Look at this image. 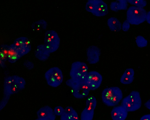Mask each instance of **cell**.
Wrapping results in <instances>:
<instances>
[{"mask_svg":"<svg viewBox=\"0 0 150 120\" xmlns=\"http://www.w3.org/2000/svg\"><path fill=\"white\" fill-rule=\"evenodd\" d=\"M103 102L109 107H113L118 104L123 98L122 90L118 87L113 86L104 89L101 94Z\"/></svg>","mask_w":150,"mask_h":120,"instance_id":"obj_1","label":"cell"},{"mask_svg":"<svg viewBox=\"0 0 150 120\" xmlns=\"http://www.w3.org/2000/svg\"><path fill=\"white\" fill-rule=\"evenodd\" d=\"M142 102L139 92L132 91L122 100L121 105L128 112L135 111L141 107Z\"/></svg>","mask_w":150,"mask_h":120,"instance_id":"obj_2","label":"cell"},{"mask_svg":"<svg viewBox=\"0 0 150 120\" xmlns=\"http://www.w3.org/2000/svg\"><path fill=\"white\" fill-rule=\"evenodd\" d=\"M147 13L144 8L131 6L127 10L126 19L130 24L138 25L146 21Z\"/></svg>","mask_w":150,"mask_h":120,"instance_id":"obj_3","label":"cell"},{"mask_svg":"<svg viewBox=\"0 0 150 120\" xmlns=\"http://www.w3.org/2000/svg\"><path fill=\"white\" fill-rule=\"evenodd\" d=\"M88 67L85 63L74 62L71 65L69 73L71 78L77 82H84L88 72Z\"/></svg>","mask_w":150,"mask_h":120,"instance_id":"obj_4","label":"cell"},{"mask_svg":"<svg viewBox=\"0 0 150 120\" xmlns=\"http://www.w3.org/2000/svg\"><path fill=\"white\" fill-rule=\"evenodd\" d=\"M66 84L71 88L73 96L77 99H82L86 97L90 91L84 82H77L70 78L66 81Z\"/></svg>","mask_w":150,"mask_h":120,"instance_id":"obj_5","label":"cell"},{"mask_svg":"<svg viewBox=\"0 0 150 120\" xmlns=\"http://www.w3.org/2000/svg\"><path fill=\"white\" fill-rule=\"evenodd\" d=\"M87 11L97 17L103 16L108 13V6L102 0H88L85 6Z\"/></svg>","mask_w":150,"mask_h":120,"instance_id":"obj_6","label":"cell"},{"mask_svg":"<svg viewBox=\"0 0 150 120\" xmlns=\"http://www.w3.org/2000/svg\"><path fill=\"white\" fill-rule=\"evenodd\" d=\"M45 78L47 84L54 88L60 85L63 79L62 71L57 67H52L49 69L45 73Z\"/></svg>","mask_w":150,"mask_h":120,"instance_id":"obj_7","label":"cell"},{"mask_svg":"<svg viewBox=\"0 0 150 120\" xmlns=\"http://www.w3.org/2000/svg\"><path fill=\"white\" fill-rule=\"evenodd\" d=\"M60 44V39L56 31L50 30L46 32L43 44L50 53L56 51L59 48Z\"/></svg>","mask_w":150,"mask_h":120,"instance_id":"obj_8","label":"cell"},{"mask_svg":"<svg viewBox=\"0 0 150 120\" xmlns=\"http://www.w3.org/2000/svg\"><path fill=\"white\" fill-rule=\"evenodd\" d=\"M102 80V76L99 73L92 71L88 72L84 82L90 90H94L100 87Z\"/></svg>","mask_w":150,"mask_h":120,"instance_id":"obj_9","label":"cell"},{"mask_svg":"<svg viewBox=\"0 0 150 120\" xmlns=\"http://www.w3.org/2000/svg\"><path fill=\"white\" fill-rule=\"evenodd\" d=\"M13 44L20 52L22 56L27 54L31 50L30 41L26 37H21L16 38Z\"/></svg>","mask_w":150,"mask_h":120,"instance_id":"obj_10","label":"cell"},{"mask_svg":"<svg viewBox=\"0 0 150 120\" xmlns=\"http://www.w3.org/2000/svg\"><path fill=\"white\" fill-rule=\"evenodd\" d=\"M37 118L35 120H55L56 115L54 110L48 105L40 108L37 112Z\"/></svg>","mask_w":150,"mask_h":120,"instance_id":"obj_11","label":"cell"},{"mask_svg":"<svg viewBox=\"0 0 150 120\" xmlns=\"http://www.w3.org/2000/svg\"><path fill=\"white\" fill-rule=\"evenodd\" d=\"M87 61L90 64H94L99 61L101 50L96 46L91 45L86 49Z\"/></svg>","mask_w":150,"mask_h":120,"instance_id":"obj_12","label":"cell"},{"mask_svg":"<svg viewBox=\"0 0 150 120\" xmlns=\"http://www.w3.org/2000/svg\"><path fill=\"white\" fill-rule=\"evenodd\" d=\"M128 112L121 105L114 107L111 112L113 120H125L127 117Z\"/></svg>","mask_w":150,"mask_h":120,"instance_id":"obj_13","label":"cell"},{"mask_svg":"<svg viewBox=\"0 0 150 120\" xmlns=\"http://www.w3.org/2000/svg\"><path fill=\"white\" fill-rule=\"evenodd\" d=\"M50 53L43 44L38 45L34 52L35 57L42 61L47 60L50 57Z\"/></svg>","mask_w":150,"mask_h":120,"instance_id":"obj_14","label":"cell"},{"mask_svg":"<svg viewBox=\"0 0 150 120\" xmlns=\"http://www.w3.org/2000/svg\"><path fill=\"white\" fill-rule=\"evenodd\" d=\"M22 57V56L20 52L13 44L9 45L7 59L9 62L11 63H14Z\"/></svg>","mask_w":150,"mask_h":120,"instance_id":"obj_15","label":"cell"},{"mask_svg":"<svg viewBox=\"0 0 150 120\" xmlns=\"http://www.w3.org/2000/svg\"><path fill=\"white\" fill-rule=\"evenodd\" d=\"M60 120H79L78 114L71 107L68 106L64 109L63 114L60 116Z\"/></svg>","mask_w":150,"mask_h":120,"instance_id":"obj_16","label":"cell"},{"mask_svg":"<svg viewBox=\"0 0 150 120\" xmlns=\"http://www.w3.org/2000/svg\"><path fill=\"white\" fill-rule=\"evenodd\" d=\"M134 72L133 68L126 69L120 78V82L124 84H131L134 79Z\"/></svg>","mask_w":150,"mask_h":120,"instance_id":"obj_17","label":"cell"},{"mask_svg":"<svg viewBox=\"0 0 150 120\" xmlns=\"http://www.w3.org/2000/svg\"><path fill=\"white\" fill-rule=\"evenodd\" d=\"M4 96L0 103V110L1 111L7 104L11 94V85H4Z\"/></svg>","mask_w":150,"mask_h":120,"instance_id":"obj_18","label":"cell"},{"mask_svg":"<svg viewBox=\"0 0 150 120\" xmlns=\"http://www.w3.org/2000/svg\"><path fill=\"white\" fill-rule=\"evenodd\" d=\"M107 25L112 31L118 32L121 30L122 24L120 21L115 17H111L107 20Z\"/></svg>","mask_w":150,"mask_h":120,"instance_id":"obj_19","label":"cell"},{"mask_svg":"<svg viewBox=\"0 0 150 120\" xmlns=\"http://www.w3.org/2000/svg\"><path fill=\"white\" fill-rule=\"evenodd\" d=\"M94 109L91 107L86 106L81 113V120H93Z\"/></svg>","mask_w":150,"mask_h":120,"instance_id":"obj_20","label":"cell"},{"mask_svg":"<svg viewBox=\"0 0 150 120\" xmlns=\"http://www.w3.org/2000/svg\"><path fill=\"white\" fill-rule=\"evenodd\" d=\"M47 26V23L43 19H41L33 23L31 27L34 31H41L46 29Z\"/></svg>","mask_w":150,"mask_h":120,"instance_id":"obj_21","label":"cell"},{"mask_svg":"<svg viewBox=\"0 0 150 120\" xmlns=\"http://www.w3.org/2000/svg\"><path fill=\"white\" fill-rule=\"evenodd\" d=\"M127 2L134 6L143 8L146 6L147 2L145 0H127Z\"/></svg>","mask_w":150,"mask_h":120,"instance_id":"obj_22","label":"cell"},{"mask_svg":"<svg viewBox=\"0 0 150 120\" xmlns=\"http://www.w3.org/2000/svg\"><path fill=\"white\" fill-rule=\"evenodd\" d=\"M135 42L137 46L139 48L146 47L148 44V41L142 36H138L136 38Z\"/></svg>","mask_w":150,"mask_h":120,"instance_id":"obj_23","label":"cell"},{"mask_svg":"<svg viewBox=\"0 0 150 120\" xmlns=\"http://www.w3.org/2000/svg\"><path fill=\"white\" fill-rule=\"evenodd\" d=\"M97 103L96 98L92 95L88 97L86 102V106L91 107L94 109L96 107Z\"/></svg>","mask_w":150,"mask_h":120,"instance_id":"obj_24","label":"cell"},{"mask_svg":"<svg viewBox=\"0 0 150 120\" xmlns=\"http://www.w3.org/2000/svg\"><path fill=\"white\" fill-rule=\"evenodd\" d=\"M117 8L118 11L125 10L127 9L128 6V2L126 0H116Z\"/></svg>","mask_w":150,"mask_h":120,"instance_id":"obj_25","label":"cell"},{"mask_svg":"<svg viewBox=\"0 0 150 120\" xmlns=\"http://www.w3.org/2000/svg\"><path fill=\"white\" fill-rule=\"evenodd\" d=\"M15 83L17 84L20 90H22L25 88L26 82L25 79L22 77L18 76L16 80Z\"/></svg>","mask_w":150,"mask_h":120,"instance_id":"obj_26","label":"cell"},{"mask_svg":"<svg viewBox=\"0 0 150 120\" xmlns=\"http://www.w3.org/2000/svg\"><path fill=\"white\" fill-rule=\"evenodd\" d=\"M53 110L56 116H61L64 113V109L62 106H57Z\"/></svg>","mask_w":150,"mask_h":120,"instance_id":"obj_27","label":"cell"},{"mask_svg":"<svg viewBox=\"0 0 150 120\" xmlns=\"http://www.w3.org/2000/svg\"><path fill=\"white\" fill-rule=\"evenodd\" d=\"M23 66L28 70H31L34 67V64L33 62L28 60H25L23 63Z\"/></svg>","mask_w":150,"mask_h":120,"instance_id":"obj_28","label":"cell"},{"mask_svg":"<svg viewBox=\"0 0 150 120\" xmlns=\"http://www.w3.org/2000/svg\"><path fill=\"white\" fill-rule=\"evenodd\" d=\"M130 27V24L126 19L124 21L122 25V29L123 31L127 32L129 30Z\"/></svg>","mask_w":150,"mask_h":120,"instance_id":"obj_29","label":"cell"},{"mask_svg":"<svg viewBox=\"0 0 150 120\" xmlns=\"http://www.w3.org/2000/svg\"><path fill=\"white\" fill-rule=\"evenodd\" d=\"M20 90L18 86L16 83H14L12 84L11 85L12 95L17 93Z\"/></svg>","mask_w":150,"mask_h":120,"instance_id":"obj_30","label":"cell"},{"mask_svg":"<svg viewBox=\"0 0 150 120\" xmlns=\"http://www.w3.org/2000/svg\"><path fill=\"white\" fill-rule=\"evenodd\" d=\"M9 45L2 44L0 46V52H1L7 56L9 48Z\"/></svg>","mask_w":150,"mask_h":120,"instance_id":"obj_31","label":"cell"},{"mask_svg":"<svg viewBox=\"0 0 150 120\" xmlns=\"http://www.w3.org/2000/svg\"><path fill=\"white\" fill-rule=\"evenodd\" d=\"M5 85H11L12 84L11 76H7L4 78V82Z\"/></svg>","mask_w":150,"mask_h":120,"instance_id":"obj_32","label":"cell"},{"mask_svg":"<svg viewBox=\"0 0 150 120\" xmlns=\"http://www.w3.org/2000/svg\"><path fill=\"white\" fill-rule=\"evenodd\" d=\"M110 8L111 10L117 12L118 11L117 9V4L116 1H112L110 5Z\"/></svg>","mask_w":150,"mask_h":120,"instance_id":"obj_33","label":"cell"},{"mask_svg":"<svg viewBox=\"0 0 150 120\" xmlns=\"http://www.w3.org/2000/svg\"><path fill=\"white\" fill-rule=\"evenodd\" d=\"M140 120H150V114H147L143 115Z\"/></svg>","mask_w":150,"mask_h":120,"instance_id":"obj_34","label":"cell"},{"mask_svg":"<svg viewBox=\"0 0 150 120\" xmlns=\"http://www.w3.org/2000/svg\"><path fill=\"white\" fill-rule=\"evenodd\" d=\"M146 21L148 23L150 24V11L147 12Z\"/></svg>","mask_w":150,"mask_h":120,"instance_id":"obj_35","label":"cell"},{"mask_svg":"<svg viewBox=\"0 0 150 120\" xmlns=\"http://www.w3.org/2000/svg\"><path fill=\"white\" fill-rule=\"evenodd\" d=\"M144 105L145 107L150 110V99L144 103Z\"/></svg>","mask_w":150,"mask_h":120,"instance_id":"obj_36","label":"cell"},{"mask_svg":"<svg viewBox=\"0 0 150 120\" xmlns=\"http://www.w3.org/2000/svg\"><path fill=\"white\" fill-rule=\"evenodd\" d=\"M4 62L5 61H3L0 59V64L1 66L2 67H5V64Z\"/></svg>","mask_w":150,"mask_h":120,"instance_id":"obj_37","label":"cell"}]
</instances>
